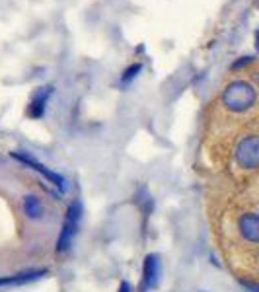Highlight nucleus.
Here are the masks:
<instances>
[{
  "label": "nucleus",
  "instance_id": "obj_1",
  "mask_svg": "<svg viewBox=\"0 0 259 292\" xmlns=\"http://www.w3.org/2000/svg\"><path fill=\"white\" fill-rule=\"evenodd\" d=\"M257 101V92L249 82L244 80H234L228 84L222 92V105L234 113H244L255 105Z\"/></svg>",
  "mask_w": 259,
  "mask_h": 292
},
{
  "label": "nucleus",
  "instance_id": "obj_2",
  "mask_svg": "<svg viewBox=\"0 0 259 292\" xmlns=\"http://www.w3.org/2000/svg\"><path fill=\"white\" fill-rule=\"evenodd\" d=\"M234 162L242 172L259 170V135H246L234 148Z\"/></svg>",
  "mask_w": 259,
  "mask_h": 292
},
{
  "label": "nucleus",
  "instance_id": "obj_3",
  "mask_svg": "<svg viewBox=\"0 0 259 292\" xmlns=\"http://www.w3.org/2000/svg\"><path fill=\"white\" fill-rule=\"evenodd\" d=\"M80 217H82V205L80 203H72L66 210L65 222L61 228V234L57 240V251L59 253H66L72 248V240H74L76 232H78V224H80Z\"/></svg>",
  "mask_w": 259,
  "mask_h": 292
},
{
  "label": "nucleus",
  "instance_id": "obj_4",
  "mask_svg": "<svg viewBox=\"0 0 259 292\" xmlns=\"http://www.w3.org/2000/svg\"><path fill=\"white\" fill-rule=\"evenodd\" d=\"M12 158H16L18 162L25 164V166H30L32 170L39 172L45 177V179L49 181V183H53L55 187H59L61 191H66V179H65V177H63L61 173H57V172H53V170H49V168H45L43 164L37 162L33 156L25 154V152H12Z\"/></svg>",
  "mask_w": 259,
  "mask_h": 292
},
{
  "label": "nucleus",
  "instance_id": "obj_5",
  "mask_svg": "<svg viewBox=\"0 0 259 292\" xmlns=\"http://www.w3.org/2000/svg\"><path fill=\"white\" fill-rule=\"evenodd\" d=\"M160 279V257L156 253L146 255L144 265H142V282H141V292H148L158 284Z\"/></svg>",
  "mask_w": 259,
  "mask_h": 292
},
{
  "label": "nucleus",
  "instance_id": "obj_6",
  "mask_svg": "<svg viewBox=\"0 0 259 292\" xmlns=\"http://www.w3.org/2000/svg\"><path fill=\"white\" fill-rule=\"evenodd\" d=\"M53 94V88L47 86V88H39L35 94L32 96V101H30V115L39 119L41 115L45 113V105H47V99L49 96Z\"/></svg>",
  "mask_w": 259,
  "mask_h": 292
},
{
  "label": "nucleus",
  "instance_id": "obj_7",
  "mask_svg": "<svg viewBox=\"0 0 259 292\" xmlns=\"http://www.w3.org/2000/svg\"><path fill=\"white\" fill-rule=\"evenodd\" d=\"M23 213L30 220H39L43 217V205H41V199L35 197V195H28L23 197Z\"/></svg>",
  "mask_w": 259,
  "mask_h": 292
},
{
  "label": "nucleus",
  "instance_id": "obj_8",
  "mask_svg": "<svg viewBox=\"0 0 259 292\" xmlns=\"http://www.w3.org/2000/svg\"><path fill=\"white\" fill-rule=\"evenodd\" d=\"M47 275L45 269H33V271H25V273H20V275H14V284H25V282H33L37 279H41Z\"/></svg>",
  "mask_w": 259,
  "mask_h": 292
},
{
  "label": "nucleus",
  "instance_id": "obj_9",
  "mask_svg": "<svg viewBox=\"0 0 259 292\" xmlns=\"http://www.w3.org/2000/svg\"><path fill=\"white\" fill-rule=\"evenodd\" d=\"M141 70H142V65L141 63H135V65H131L125 72H123V76H121V84L123 86H127V84H131L137 76L141 74Z\"/></svg>",
  "mask_w": 259,
  "mask_h": 292
},
{
  "label": "nucleus",
  "instance_id": "obj_10",
  "mask_svg": "<svg viewBox=\"0 0 259 292\" xmlns=\"http://www.w3.org/2000/svg\"><path fill=\"white\" fill-rule=\"evenodd\" d=\"M249 63H251V57H242V61H238V63H234V65H232V70H238V68L249 65Z\"/></svg>",
  "mask_w": 259,
  "mask_h": 292
},
{
  "label": "nucleus",
  "instance_id": "obj_11",
  "mask_svg": "<svg viewBox=\"0 0 259 292\" xmlns=\"http://www.w3.org/2000/svg\"><path fill=\"white\" fill-rule=\"evenodd\" d=\"M119 292H131V284L127 281L121 282V286H119Z\"/></svg>",
  "mask_w": 259,
  "mask_h": 292
},
{
  "label": "nucleus",
  "instance_id": "obj_12",
  "mask_svg": "<svg viewBox=\"0 0 259 292\" xmlns=\"http://www.w3.org/2000/svg\"><path fill=\"white\" fill-rule=\"evenodd\" d=\"M255 47H257V51H259V30L255 32Z\"/></svg>",
  "mask_w": 259,
  "mask_h": 292
}]
</instances>
